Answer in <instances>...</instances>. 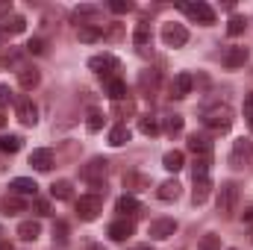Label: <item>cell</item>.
<instances>
[{
  "instance_id": "6da1fadb",
  "label": "cell",
  "mask_w": 253,
  "mask_h": 250,
  "mask_svg": "<svg viewBox=\"0 0 253 250\" xmlns=\"http://www.w3.org/2000/svg\"><path fill=\"white\" fill-rule=\"evenodd\" d=\"M236 206H239V183L227 180L218 188V215L221 218H233L236 215Z\"/></svg>"
},
{
  "instance_id": "7a4b0ae2",
  "label": "cell",
  "mask_w": 253,
  "mask_h": 250,
  "mask_svg": "<svg viewBox=\"0 0 253 250\" xmlns=\"http://www.w3.org/2000/svg\"><path fill=\"white\" fill-rule=\"evenodd\" d=\"M203 124L209 126L212 132H227L233 126V109L230 106H212L203 109Z\"/></svg>"
},
{
  "instance_id": "3957f363",
  "label": "cell",
  "mask_w": 253,
  "mask_h": 250,
  "mask_svg": "<svg viewBox=\"0 0 253 250\" xmlns=\"http://www.w3.org/2000/svg\"><path fill=\"white\" fill-rule=\"evenodd\" d=\"M88 68H91L97 77H106V83H109V80H115L112 74L121 71V62H118V56H112V53H97V56L88 59Z\"/></svg>"
},
{
  "instance_id": "277c9868",
  "label": "cell",
  "mask_w": 253,
  "mask_h": 250,
  "mask_svg": "<svg viewBox=\"0 0 253 250\" xmlns=\"http://www.w3.org/2000/svg\"><path fill=\"white\" fill-rule=\"evenodd\" d=\"M100 212H103V197H100V194H83V197L77 200V215H80V221H94Z\"/></svg>"
},
{
  "instance_id": "5b68a950",
  "label": "cell",
  "mask_w": 253,
  "mask_h": 250,
  "mask_svg": "<svg viewBox=\"0 0 253 250\" xmlns=\"http://www.w3.org/2000/svg\"><path fill=\"white\" fill-rule=\"evenodd\" d=\"M177 6L189 15L191 21H197V24H206V27L215 24V12H212V6L203 3V0H197V3H186V0H183V3H177Z\"/></svg>"
},
{
  "instance_id": "8992f818",
  "label": "cell",
  "mask_w": 253,
  "mask_h": 250,
  "mask_svg": "<svg viewBox=\"0 0 253 250\" xmlns=\"http://www.w3.org/2000/svg\"><path fill=\"white\" fill-rule=\"evenodd\" d=\"M162 42H165V47H183L189 42V30L183 24L168 21V24H162Z\"/></svg>"
},
{
  "instance_id": "52a82bcc",
  "label": "cell",
  "mask_w": 253,
  "mask_h": 250,
  "mask_svg": "<svg viewBox=\"0 0 253 250\" xmlns=\"http://www.w3.org/2000/svg\"><path fill=\"white\" fill-rule=\"evenodd\" d=\"M106 168H109V162L97 156V159H91V162L83 168V180H85V183H91L94 188H100V186H103V177H106Z\"/></svg>"
},
{
  "instance_id": "ba28073f",
  "label": "cell",
  "mask_w": 253,
  "mask_h": 250,
  "mask_svg": "<svg viewBox=\"0 0 253 250\" xmlns=\"http://www.w3.org/2000/svg\"><path fill=\"white\" fill-rule=\"evenodd\" d=\"M251 156H253V141H248V138H239V141L233 144V153H230V165H233V168H245Z\"/></svg>"
},
{
  "instance_id": "9c48e42d",
  "label": "cell",
  "mask_w": 253,
  "mask_h": 250,
  "mask_svg": "<svg viewBox=\"0 0 253 250\" xmlns=\"http://www.w3.org/2000/svg\"><path fill=\"white\" fill-rule=\"evenodd\" d=\"M150 239H156V242H165V239H171L174 233H177V221L174 218H156L153 224H150Z\"/></svg>"
},
{
  "instance_id": "30bf717a",
  "label": "cell",
  "mask_w": 253,
  "mask_h": 250,
  "mask_svg": "<svg viewBox=\"0 0 253 250\" xmlns=\"http://www.w3.org/2000/svg\"><path fill=\"white\" fill-rule=\"evenodd\" d=\"M15 109H18V121H21V124L36 126V121H39V109L33 106L30 97H18V100H15Z\"/></svg>"
},
{
  "instance_id": "8fae6325",
  "label": "cell",
  "mask_w": 253,
  "mask_h": 250,
  "mask_svg": "<svg viewBox=\"0 0 253 250\" xmlns=\"http://www.w3.org/2000/svg\"><path fill=\"white\" fill-rule=\"evenodd\" d=\"M106 233H109V239H112V242H126V239L135 233V227H132V221L121 218V221H112Z\"/></svg>"
},
{
  "instance_id": "7c38bea8",
  "label": "cell",
  "mask_w": 253,
  "mask_h": 250,
  "mask_svg": "<svg viewBox=\"0 0 253 250\" xmlns=\"http://www.w3.org/2000/svg\"><path fill=\"white\" fill-rule=\"evenodd\" d=\"M221 62H224V68H230V71L242 68V65L248 62V47H227Z\"/></svg>"
},
{
  "instance_id": "4fadbf2b",
  "label": "cell",
  "mask_w": 253,
  "mask_h": 250,
  "mask_svg": "<svg viewBox=\"0 0 253 250\" xmlns=\"http://www.w3.org/2000/svg\"><path fill=\"white\" fill-rule=\"evenodd\" d=\"M191 85H194V80H191V74H177L174 80H171V97H186V94H191Z\"/></svg>"
},
{
  "instance_id": "5bb4252c",
  "label": "cell",
  "mask_w": 253,
  "mask_h": 250,
  "mask_svg": "<svg viewBox=\"0 0 253 250\" xmlns=\"http://www.w3.org/2000/svg\"><path fill=\"white\" fill-rule=\"evenodd\" d=\"M189 150L194 153V159H200V156H206V159H212V141L206 138V135H191L189 138Z\"/></svg>"
},
{
  "instance_id": "9a60e30c",
  "label": "cell",
  "mask_w": 253,
  "mask_h": 250,
  "mask_svg": "<svg viewBox=\"0 0 253 250\" xmlns=\"http://www.w3.org/2000/svg\"><path fill=\"white\" fill-rule=\"evenodd\" d=\"M30 165H33L36 171H50V168H53V153H50L47 147H39V150L30 153Z\"/></svg>"
},
{
  "instance_id": "2e32d148",
  "label": "cell",
  "mask_w": 253,
  "mask_h": 250,
  "mask_svg": "<svg viewBox=\"0 0 253 250\" xmlns=\"http://www.w3.org/2000/svg\"><path fill=\"white\" fill-rule=\"evenodd\" d=\"M9 191H12V194H21V197H30V194L36 197V194H39V186H36L33 180H27V177H18V180L9 183Z\"/></svg>"
},
{
  "instance_id": "e0dca14e",
  "label": "cell",
  "mask_w": 253,
  "mask_h": 250,
  "mask_svg": "<svg viewBox=\"0 0 253 250\" xmlns=\"http://www.w3.org/2000/svg\"><path fill=\"white\" fill-rule=\"evenodd\" d=\"M209 191H212V180H209V177H203V180H194V191H191V203H194V206L206 203V200H209Z\"/></svg>"
},
{
  "instance_id": "ac0fdd59",
  "label": "cell",
  "mask_w": 253,
  "mask_h": 250,
  "mask_svg": "<svg viewBox=\"0 0 253 250\" xmlns=\"http://www.w3.org/2000/svg\"><path fill=\"white\" fill-rule=\"evenodd\" d=\"M129 138H132V132H129L126 124H115L109 129V144H112V147H124Z\"/></svg>"
},
{
  "instance_id": "d6986e66",
  "label": "cell",
  "mask_w": 253,
  "mask_h": 250,
  "mask_svg": "<svg viewBox=\"0 0 253 250\" xmlns=\"http://www.w3.org/2000/svg\"><path fill=\"white\" fill-rule=\"evenodd\" d=\"M180 183H177V180H165V183H162V186L156 188V194H159V200H165V203H171V200H177V197H180Z\"/></svg>"
},
{
  "instance_id": "ffe728a7",
  "label": "cell",
  "mask_w": 253,
  "mask_h": 250,
  "mask_svg": "<svg viewBox=\"0 0 253 250\" xmlns=\"http://www.w3.org/2000/svg\"><path fill=\"white\" fill-rule=\"evenodd\" d=\"M18 236H21L24 242H36V239L42 236L39 221H21V224H18Z\"/></svg>"
},
{
  "instance_id": "44dd1931",
  "label": "cell",
  "mask_w": 253,
  "mask_h": 250,
  "mask_svg": "<svg viewBox=\"0 0 253 250\" xmlns=\"http://www.w3.org/2000/svg\"><path fill=\"white\" fill-rule=\"evenodd\" d=\"M39 80H42V77H39V71H36V68H21V71H18V83H21V88H27V91H30V88H36V85H39Z\"/></svg>"
},
{
  "instance_id": "7402d4cb",
  "label": "cell",
  "mask_w": 253,
  "mask_h": 250,
  "mask_svg": "<svg viewBox=\"0 0 253 250\" xmlns=\"http://www.w3.org/2000/svg\"><path fill=\"white\" fill-rule=\"evenodd\" d=\"M162 165H165L168 171H174V174H177V171H180V168L186 165V156H183L180 150H168V153L162 156Z\"/></svg>"
},
{
  "instance_id": "603a6c76",
  "label": "cell",
  "mask_w": 253,
  "mask_h": 250,
  "mask_svg": "<svg viewBox=\"0 0 253 250\" xmlns=\"http://www.w3.org/2000/svg\"><path fill=\"white\" fill-rule=\"evenodd\" d=\"M24 30H27V21H24L21 15H9V18L3 21V33H6V36H9V33L15 36V33H24Z\"/></svg>"
},
{
  "instance_id": "cb8c5ba5",
  "label": "cell",
  "mask_w": 253,
  "mask_h": 250,
  "mask_svg": "<svg viewBox=\"0 0 253 250\" xmlns=\"http://www.w3.org/2000/svg\"><path fill=\"white\" fill-rule=\"evenodd\" d=\"M21 147H24V138H21V135H15V132L0 138V150H3V153H18Z\"/></svg>"
},
{
  "instance_id": "d4e9b609",
  "label": "cell",
  "mask_w": 253,
  "mask_h": 250,
  "mask_svg": "<svg viewBox=\"0 0 253 250\" xmlns=\"http://www.w3.org/2000/svg\"><path fill=\"white\" fill-rule=\"evenodd\" d=\"M24 209H27V203H24V200H21L18 194H6V197H3V212H6V215L24 212Z\"/></svg>"
},
{
  "instance_id": "484cf974",
  "label": "cell",
  "mask_w": 253,
  "mask_h": 250,
  "mask_svg": "<svg viewBox=\"0 0 253 250\" xmlns=\"http://www.w3.org/2000/svg\"><path fill=\"white\" fill-rule=\"evenodd\" d=\"M106 91H109V97H112L115 103H118V100H124V97H126L124 80H118V77H115V80H109V83H106Z\"/></svg>"
},
{
  "instance_id": "4316f807",
  "label": "cell",
  "mask_w": 253,
  "mask_h": 250,
  "mask_svg": "<svg viewBox=\"0 0 253 250\" xmlns=\"http://www.w3.org/2000/svg\"><path fill=\"white\" fill-rule=\"evenodd\" d=\"M77 36H80V42H97L103 33H100V27H91V24H80V27H77Z\"/></svg>"
},
{
  "instance_id": "83f0119b",
  "label": "cell",
  "mask_w": 253,
  "mask_h": 250,
  "mask_svg": "<svg viewBox=\"0 0 253 250\" xmlns=\"http://www.w3.org/2000/svg\"><path fill=\"white\" fill-rule=\"evenodd\" d=\"M103 121H106V115H103L100 109H88V118H85L88 132H100V129H103Z\"/></svg>"
},
{
  "instance_id": "f1b7e54d",
  "label": "cell",
  "mask_w": 253,
  "mask_h": 250,
  "mask_svg": "<svg viewBox=\"0 0 253 250\" xmlns=\"http://www.w3.org/2000/svg\"><path fill=\"white\" fill-rule=\"evenodd\" d=\"M115 209L121 212V215H132V212H138V200L135 197H129V194H124V197H118V203H115Z\"/></svg>"
},
{
  "instance_id": "f546056e",
  "label": "cell",
  "mask_w": 253,
  "mask_h": 250,
  "mask_svg": "<svg viewBox=\"0 0 253 250\" xmlns=\"http://www.w3.org/2000/svg\"><path fill=\"white\" fill-rule=\"evenodd\" d=\"M71 188H74V186H71L68 180H56V183L50 186V194H53L56 200H71V194H74Z\"/></svg>"
},
{
  "instance_id": "4dcf8cb0",
  "label": "cell",
  "mask_w": 253,
  "mask_h": 250,
  "mask_svg": "<svg viewBox=\"0 0 253 250\" xmlns=\"http://www.w3.org/2000/svg\"><path fill=\"white\" fill-rule=\"evenodd\" d=\"M132 42H135L138 47L150 44V24H144V21H141V24L135 27V33H132Z\"/></svg>"
},
{
  "instance_id": "1f68e13d",
  "label": "cell",
  "mask_w": 253,
  "mask_h": 250,
  "mask_svg": "<svg viewBox=\"0 0 253 250\" xmlns=\"http://www.w3.org/2000/svg\"><path fill=\"white\" fill-rule=\"evenodd\" d=\"M124 186H126V188H135V191H141V188L150 186V180H147V177H141V174H124Z\"/></svg>"
},
{
  "instance_id": "d6a6232c",
  "label": "cell",
  "mask_w": 253,
  "mask_h": 250,
  "mask_svg": "<svg viewBox=\"0 0 253 250\" xmlns=\"http://www.w3.org/2000/svg\"><path fill=\"white\" fill-rule=\"evenodd\" d=\"M245 27H248V18H245V15H233L230 24H227V33H230V36H242Z\"/></svg>"
},
{
  "instance_id": "836d02e7",
  "label": "cell",
  "mask_w": 253,
  "mask_h": 250,
  "mask_svg": "<svg viewBox=\"0 0 253 250\" xmlns=\"http://www.w3.org/2000/svg\"><path fill=\"white\" fill-rule=\"evenodd\" d=\"M138 129H141L144 135H156V132H159V121L150 118V115H141V118H138Z\"/></svg>"
},
{
  "instance_id": "e575fe53",
  "label": "cell",
  "mask_w": 253,
  "mask_h": 250,
  "mask_svg": "<svg viewBox=\"0 0 253 250\" xmlns=\"http://www.w3.org/2000/svg\"><path fill=\"white\" fill-rule=\"evenodd\" d=\"M209 165H212V159H206V156H200V159H194V180H203V177H209Z\"/></svg>"
},
{
  "instance_id": "d590c367",
  "label": "cell",
  "mask_w": 253,
  "mask_h": 250,
  "mask_svg": "<svg viewBox=\"0 0 253 250\" xmlns=\"http://www.w3.org/2000/svg\"><path fill=\"white\" fill-rule=\"evenodd\" d=\"M165 132H168V135L183 132V118H180V115H168V118H165Z\"/></svg>"
},
{
  "instance_id": "8d00e7d4",
  "label": "cell",
  "mask_w": 253,
  "mask_h": 250,
  "mask_svg": "<svg viewBox=\"0 0 253 250\" xmlns=\"http://www.w3.org/2000/svg\"><path fill=\"white\" fill-rule=\"evenodd\" d=\"M132 112H135V103H132V100H118V103H115V115H118V118H126V115H132Z\"/></svg>"
},
{
  "instance_id": "74e56055",
  "label": "cell",
  "mask_w": 253,
  "mask_h": 250,
  "mask_svg": "<svg viewBox=\"0 0 253 250\" xmlns=\"http://www.w3.org/2000/svg\"><path fill=\"white\" fill-rule=\"evenodd\" d=\"M200 250H221V239H218V236H212V233H209V236H203V239H200Z\"/></svg>"
},
{
  "instance_id": "f35d334b",
  "label": "cell",
  "mask_w": 253,
  "mask_h": 250,
  "mask_svg": "<svg viewBox=\"0 0 253 250\" xmlns=\"http://www.w3.org/2000/svg\"><path fill=\"white\" fill-rule=\"evenodd\" d=\"M53 242H59V245L68 242V227H65L62 221H59V224H53Z\"/></svg>"
},
{
  "instance_id": "ab89813d",
  "label": "cell",
  "mask_w": 253,
  "mask_h": 250,
  "mask_svg": "<svg viewBox=\"0 0 253 250\" xmlns=\"http://www.w3.org/2000/svg\"><path fill=\"white\" fill-rule=\"evenodd\" d=\"M109 9H112L115 15H124V12L132 9V3H129V0H112V3H109Z\"/></svg>"
},
{
  "instance_id": "60d3db41",
  "label": "cell",
  "mask_w": 253,
  "mask_h": 250,
  "mask_svg": "<svg viewBox=\"0 0 253 250\" xmlns=\"http://www.w3.org/2000/svg\"><path fill=\"white\" fill-rule=\"evenodd\" d=\"M88 15H97V6H77V9H74V18H77V21L88 18Z\"/></svg>"
},
{
  "instance_id": "b9f144b4",
  "label": "cell",
  "mask_w": 253,
  "mask_h": 250,
  "mask_svg": "<svg viewBox=\"0 0 253 250\" xmlns=\"http://www.w3.org/2000/svg\"><path fill=\"white\" fill-rule=\"evenodd\" d=\"M33 206H36V215H50V203H47L44 197H36Z\"/></svg>"
},
{
  "instance_id": "7bdbcfd3",
  "label": "cell",
  "mask_w": 253,
  "mask_h": 250,
  "mask_svg": "<svg viewBox=\"0 0 253 250\" xmlns=\"http://www.w3.org/2000/svg\"><path fill=\"white\" fill-rule=\"evenodd\" d=\"M27 50H30V53H44V42H42V39H30Z\"/></svg>"
},
{
  "instance_id": "ee69618b",
  "label": "cell",
  "mask_w": 253,
  "mask_h": 250,
  "mask_svg": "<svg viewBox=\"0 0 253 250\" xmlns=\"http://www.w3.org/2000/svg\"><path fill=\"white\" fill-rule=\"evenodd\" d=\"M156 80H159V74H141V88H147V85H156Z\"/></svg>"
},
{
  "instance_id": "f6af8a7d",
  "label": "cell",
  "mask_w": 253,
  "mask_h": 250,
  "mask_svg": "<svg viewBox=\"0 0 253 250\" xmlns=\"http://www.w3.org/2000/svg\"><path fill=\"white\" fill-rule=\"evenodd\" d=\"M9 15H12V0H0V18L6 21Z\"/></svg>"
},
{
  "instance_id": "bcb514c9",
  "label": "cell",
  "mask_w": 253,
  "mask_h": 250,
  "mask_svg": "<svg viewBox=\"0 0 253 250\" xmlns=\"http://www.w3.org/2000/svg\"><path fill=\"white\" fill-rule=\"evenodd\" d=\"M12 100V91H9V85H0V106H6Z\"/></svg>"
},
{
  "instance_id": "7dc6e473",
  "label": "cell",
  "mask_w": 253,
  "mask_h": 250,
  "mask_svg": "<svg viewBox=\"0 0 253 250\" xmlns=\"http://www.w3.org/2000/svg\"><path fill=\"white\" fill-rule=\"evenodd\" d=\"M245 118H253V94L245 97Z\"/></svg>"
},
{
  "instance_id": "c3c4849f",
  "label": "cell",
  "mask_w": 253,
  "mask_h": 250,
  "mask_svg": "<svg viewBox=\"0 0 253 250\" xmlns=\"http://www.w3.org/2000/svg\"><path fill=\"white\" fill-rule=\"evenodd\" d=\"M242 221H245V224H253V206L245 212V215H242Z\"/></svg>"
},
{
  "instance_id": "681fc988",
  "label": "cell",
  "mask_w": 253,
  "mask_h": 250,
  "mask_svg": "<svg viewBox=\"0 0 253 250\" xmlns=\"http://www.w3.org/2000/svg\"><path fill=\"white\" fill-rule=\"evenodd\" d=\"M126 250H153L150 245H132V248H126Z\"/></svg>"
},
{
  "instance_id": "f907efd6",
  "label": "cell",
  "mask_w": 253,
  "mask_h": 250,
  "mask_svg": "<svg viewBox=\"0 0 253 250\" xmlns=\"http://www.w3.org/2000/svg\"><path fill=\"white\" fill-rule=\"evenodd\" d=\"M0 250H12V245L9 242H0Z\"/></svg>"
},
{
  "instance_id": "816d5d0a",
  "label": "cell",
  "mask_w": 253,
  "mask_h": 250,
  "mask_svg": "<svg viewBox=\"0 0 253 250\" xmlns=\"http://www.w3.org/2000/svg\"><path fill=\"white\" fill-rule=\"evenodd\" d=\"M88 250H106V248H100V245H91V248H88Z\"/></svg>"
},
{
  "instance_id": "f5cc1de1",
  "label": "cell",
  "mask_w": 253,
  "mask_h": 250,
  "mask_svg": "<svg viewBox=\"0 0 253 250\" xmlns=\"http://www.w3.org/2000/svg\"><path fill=\"white\" fill-rule=\"evenodd\" d=\"M3 124H6V118H3V112H0V126H3Z\"/></svg>"
},
{
  "instance_id": "db71d44e",
  "label": "cell",
  "mask_w": 253,
  "mask_h": 250,
  "mask_svg": "<svg viewBox=\"0 0 253 250\" xmlns=\"http://www.w3.org/2000/svg\"><path fill=\"white\" fill-rule=\"evenodd\" d=\"M248 124H251V129H253V118H248Z\"/></svg>"
},
{
  "instance_id": "11a10c76",
  "label": "cell",
  "mask_w": 253,
  "mask_h": 250,
  "mask_svg": "<svg viewBox=\"0 0 253 250\" xmlns=\"http://www.w3.org/2000/svg\"><path fill=\"white\" fill-rule=\"evenodd\" d=\"M0 236H3V230H0Z\"/></svg>"
},
{
  "instance_id": "9f6ffc18",
  "label": "cell",
  "mask_w": 253,
  "mask_h": 250,
  "mask_svg": "<svg viewBox=\"0 0 253 250\" xmlns=\"http://www.w3.org/2000/svg\"><path fill=\"white\" fill-rule=\"evenodd\" d=\"M230 250H236V248H230Z\"/></svg>"
}]
</instances>
